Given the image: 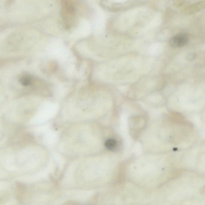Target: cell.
Instances as JSON below:
<instances>
[{"label":"cell","mask_w":205,"mask_h":205,"mask_svg":"<svg viewBox=\"0 0 205 205\" xmlns=\"http://www.w3.org/2000/svg\"><path fill=\"white\" fill-rule=\"evenodd\" d=\"M61 15L65 28L70 29L73 26L76 15L75 5L73 0H62Z\"/></svg>","instance_id":"cell-1"},{"label":"cell","mask_w":205,"mask_h":205,"mask_svg":"<svg viewBox=\"0 0 205 205\" xmlns=\"http://www.w3.org/2000/svg\"><path fill=\"white\" fill-rule=\"evenodd\" d=\"M188 35L185 33L179 34L171 38L169 43L173 47H180L186 45L188 43Z\"/></svg>","instance_id":"cell-2"},{"label":"cell","mask_w":205,"mask_h":205,"mask_svg":"<svg viewBox=\"0 0 205 205\" xmlns=\"http://www.w3.org/2000/svg\"><path fill=\"white\" fill-rule=\"evenodd\" d=\"M105 146L109 150H114L117 147V142L113 139H108L105 143Z\"/></svg>","instance_id":"cell-3"},{"label":"cell","mask_w":205,"mask_h":205,"mask_svg":"<svg viewBox=\"0 0 205 205\" xmlns=\"http://www.w3.org/2000/svg\"><path fill=\"white\" fill-rule=\"evenodd\" d=\"M19 82L23 86H29L32 84V77L28 75H23L20 78Z\"/></svg>","instance_id":"cell-4"},{"label":"cell","mask_w":205,"mask_h":205,"mask_svg":"<svg viewBox=\"0 0 205 205\" xmlns=\"http://www.w3.org/2000/svg\"><path fill=\"white\" fill-rule=\"evenodd\" d=\"M195 58V55L194 53H190L188 54L187 56L186 59L189 61H192L194 60Z\"/></svg>","instance_id":"cell-5"}]
</instances>
